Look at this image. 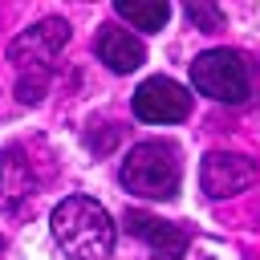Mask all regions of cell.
I'll use <instances>...</instances> for the list:
<instances>
[{"instance_id": "6da1fadb", "label": "cell", "mask_w": 260, "mask_h": 260, "mask_svg": "<svg viewBox=\"0 0 260 260\" xmlns=\"http://www.w3.org/2000/svg\"><path fill=\"white\" fill-rule=\"evenodd\" d=\"M69 41V24L49 16V20H37L28 32H20L12 45H8V61L16 65V98L37 106L53 81V69H57V57Z\"/></svg>"}, {"instance_id": "7a4b0ae2", "label": "cell", "mask_w": 260, "mask_h": 260, "mask_svg": "<svg viewBox=\"0 0 260 260\" xmlns=\"http://www.w3.org/2000/svg\"><path fill=\"white\" fill-rule=\"evenodd\" d=\"M53 236L65 260H106L114 248V223L102 203L85 195H69L53 211Z\"/></svg>"}, {"instance_id": "3957f363", "label": "cell", "mask_w": 260, "mask_h": 260, "mask_svg": "<svg viewBox=\"0 0 260 260\" xmlns=\"http://www.w3.org/2000/svg\"><path fill=\"white\" fill-rule=\"evenodd\" d=\"M179 150L171 142H138L122 158V187L142 199H175L179 191Z\"/></svg>"}, {"instance_id": "277c9868", "label": "cell", "mask_w": 260, "mask_h": 260, "mask_svg": "<svg viewBox=\"0 0 260 260\" xmlns=\"http://www.w3.org/2000/svg\"><path fill=\"white\" fill-rule=\"evenodd\" d=\"M191 81L199 93L215 98V102H244L248 98V69L240 61V53L232 49H207L191 61Z\"/></svg>"}, {"instance_id": "5b68a950", "label": "cell", "mask_w": 260, "mask_h": 260, "mask_svg": "<svg viewBox=\"0 0 260 260\" xmlns=\"http://www.w3.org/2000/svg\"><path fill=\"white\" fill-rule=\"evenodd\" d=\"M256 179V162L248 154H232V150H211L203 154V167H199V187L211 195V199H228V195H240L248 191Z\"/></svg>"}, {"instance_id": "8992f818", "label": "cell", "mask_w": 260, "mask_h": 260, "mask_svg": "<svg viewBox=\"0 0 260 260\" xmlns=\"http://www.w3.org/2000/svg\"><path fill=\"white\" fill-rule=\"evenodd\" d=\"M134 114L142 122H183L191 114V93L171 77H150L134 89Z\"/></svg>"}, {"instance_id": "52a82bcc", "label": "cell", "mask_w": 260, "mask_h": 260, "mask_svg": "<svg viewBox=\"0 0 260 260\" xmlns=\"http://www.w3.org/2000/svg\"><path fill=\"white\" fill-rule=\"evenodd\" d=\"M32 195H37V175H32L28 158H24L16 146L0 150V211L12 215V211H20Z\"/></svg>"}, {"instance_id": "ba28073f", "label": "cell", "mask_w": 260, "mask_h": 260, "mask_svg": "<svg viewBox=\"0 0 260 260\" xmlns=\"http://www.w3.org/2000/svg\"><path fill=\"white\" fill-rule=\"evenodd\" d=\"M126 228H130L138 240H146L158 260H179V256L187 252V232H183L179 223H167V219L146 215V211H130V215H126Z\"/></svg>"}, {"instance_id": "9c48e42d", "label": "cell", "mask_w": 260, "mask_h": 260, "mask_svg": "<svg viewBox=\"0 0 260 260\" xmlns=\"http://www.w3.org/2000/svg\"><path fill=\"white\" fill-rule=\"evenodd\" d=\"M98 57L114 69V73H134L146 61V49L138 37H130L126 28H102L98 37Z\"/></svg>"}, {"instance_id": "30bf717a", "label": "cell", "mask_w": 260, "mask_h": 260, "mask_svg": "<svg viewBox=\"0 0 260 260\" xmlns=\"http://www.w3.org/2000/svg\"><path fill=\"white\" fill-rule=\"evenodd\" d=\"M114 12L122 20H130L134 28H142V32H158L171 16V4H162V0H118Z\"/></svg>"}, {"instance_id": "8fae6325", "label": "cell", "mask_w": 260, "mask_h": 260, "mask_svg": "<svg viewBox=\"0 0 260 260\" xmlns=\"http://www.w3.org/2000/svg\"><path fill=\"white\" fill-rule=\"evenodd\" d=\"M187 20H191V24H199L203 32L223 28V12H219L215 4H187Z\"/></svg>"}]
</instances>
